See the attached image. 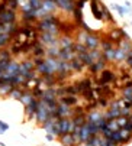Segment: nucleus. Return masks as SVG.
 Returning <instances> with one entry per match:
<instances>
[{
	"mask_svg": "<svg viewBox=\"0 0 132 146\" xmlns=\"http://www.w3.org/2000/svg\"><path fill=\"white\" fill-rule=\"evenodd\" d=\"M111 9L115 10V12H118V15L122 16V17L132 15V9H128L126 6H122V5H118V3H112V5H111Z\"/></svg>",
	"mask_w": 132,
	"mask_h": 146,
	"instance_id": "f3484780",
	"label": "nucleus"
},
{
	"mask_svg": "<svg viewBox=\"0 0 132 146\" xmlns=\"http://www.w3.org/2000/svg\"><path fill=\"white\" fill-rule=\"evenodd\" d=\"M129 120H131V121H132V113H131V117H129Z\"/></svg>",
	"mask_w": 132,
	"mask_h": 146,
	"instance_id": "de8ad7c7",
	"label": "nucleus"
},
{
	"mask_svg": "<svg viewBox=\"0 0 132 146\" xmlns=\"http://www.w3.org/2000/svg\"><path fill=\"white\" fill-rule=\"evenodd\" d=\"M0 129H2L3 132H7V130L10 129L9 123H6V121H3V120H0Z\"/></svg>",
	"mask_w": 132,
	"mask_h": 146,
	"instance_id": "58836bf2",
	"label": "nucleus"
},
{
	"mask_svg": "<svg viewBox=\"0 0 132 146\" xmlns=\"http://www.w3.org/2000/svg\"><path fill=\"white\" fill-rule=\"evenodd\" d=\"M28 3H29V6L32 7V9H39L41 6H42V0H28Z\"/></svg>",
	"mask_w": 132,
	"mask_h": 146,
	"instance_id": "e433bc0d",
	"label": "nucleus"
},
{
	"mask_svg": "<svg viewBox=\"0 0 132 146\" xmlns=\"http://www.w3.org/2000/svg\"><path fill=\"white\" fill-rule=\"evenodd\" d=\"M74 86L77 87V90H78V96H80L84 90L93 88V80H92L90 77H87V78H83V80H78L77 82H74Z\"/></svg>",
	"mask_w": 132,
	"mask_h": 146,
	"instance_id": "9b49d317",
	"label": "nucleus"
},
{
	"mask_svg": "<svg viewBox=\"0 0 132 146\" xmlns=\"http://www.w3.org/2000/svg\"><path fill=\"white\" fill-rule=\"evenodd\" d=\"M116 121H118V124H119V127L122 129L125 124L129 121V117H126V116H119V117L116 119Z\"/></svg>",
	"mask_w": 132,
	"mask_h": 146,
	"instance_id": "4c0bfd02",
	"label": "nucleus"
},
{
	"mask_svg": "<svg viewBox=\"0 0 132 146\" xmlns=\"http://www.w3.org/2000/svg\"><path fill=\"white\" fill-rule=\"evenodd\" d=\"M70 65H71V70H73V72H81L83 71V68L86 67L83 62L80 61V58L78 56H76V58H73L71 61H70Z\"/></svg>",
	"mask_w": 132,
	"mask_h": 146,
	"instance_id": "aec40b11",
	"label": "nucleus"
},
{
	"mask_svg": "<svg viewBox=\"0 0 132 146\" xmlns=\"http://www.w3.org/2000/svg\"><path fill=\"white\" fill-rule=\"evenodd\" d=\"M12 90H13V86H10V84L2 86V87H0V97H9Z\"/></svg>",
	"mask_w": 132,
	"mask_h": 146,
	"instance_id": "c756f323",
	"label": "nucleus"
},
{
	"mask_svg": "<svg viewBox=\"0 0 132 146\" xmlns=\"http://www.w3.org/2000/svg\"><path fill=\"white\" fill-rule=\"evenodd\" d=\"M20 17H22V20H23V23H34V22H36V20L39 19L38 17V10L32 9V7L22 10L20 12Z\"/></svg>",
	"mask_w": 132,
	"mask_h": 146,
	"instance_id": "423d86ee",
	"label": "nucleus"
},
{
	"mask_svg": "<svg viewBox=\"0 0 132 146\" xmlns=\"http://www.w3.org/2000/svg\"><path fill=\"white\" fill-rule=\"evenodd\" d=\"M129 25H131V26H132V22H131V23H129Z\"/></svg>",
	"mask_w": 132,
	"mask_h": 146,
	"instance_id": "8fccbe9b",
	"label": "nucleus"
},
{
	"mask_svg": "<svg viewBox=\"0 0 132 146\" xmlns=\"http://www.w3.org/2000/svg\"><path fill=\"white\" fill-rule=\"evenodd\" d=\"M45 139H47L50 143H52V142L55 140V136H54V135H51V133H47V135H45Z\"/></svg>",
	"mask_w": 132,
	"mask_h": 146,
	"instance_id": "79ce46f5",
	"label": "nucleus"
},
{
	"mask_svg": "<svg viewBox=\"0 0 132 146\" xmlns=\"http://www.w3.org/2000/svg\"><path fill=\"white\" fill-rule=\"evenodd\" d=\"M38 146H45V145H38Z\"/></svg>",
	"mask_w": 132,
	"mask_h": 146,
	"instance_id": "09e8293b",
	"label": "nucleus"
},
{
	"mask_svg": "<svg viewBox=\"0 0 132 146\" xmlns=\"http://www.w3.org/2000/svg\"><path fill=\"white\" fill-rule=\"evenodd\" d=\"M123 6H126L128 9H132V3L129 2V0H125V2H123Z\"/></svg>",
	"mask_w": 132,
	"mask_h": 146,
	"instance_id": "37998d69",
	"label": "nucleus"
},
{
	"mask_svg": "<svg viewBox=\"0 0 132 146\" xmlns=\"http://www.w3.org/2000/svg\"><path fill=\"white\" fill-rule=\"evenodd\" d=\"M122 98L132 103V87H122Z\"/></svg>",
	"mask_w": 132,
	"mask_h": 146,
	"instance_id": "cd10ccee",
	"label": "nucleus"
},
{
	"mask_svg": "<svg viewBox=\"0 0 132 146\" xmlns=\"http://www.w3.org/2000/svg\"><path fill=\"white\" fill-rule=\"evenodd\" d=\"M0 146H7L6 143H3V142H0Z\"/></svg>",
	"mask_w": 132,
	"mask_h": 146,
	"instance_id": "a18cd8bd",
	"label": "nucleus"
},
{
	"mask_svg": "<svg viewBox=\"0 0 132 146\" xmlns=\"http://www.w3.org/2000/svg\"><path fill=\"white\" fill-rule=\"evenodd\" d=\"M73 16H74V20H76V25H80L83 22V9L76 7L73 10Z\"/></svg>",
	"mask_w": 132,
	"mask_h": 146,
	"instance_id": "c85d7f7f",
	"label": "nucleus"
},
{
	"mask_svg": "<svg viewBox=\"0 0 132 146\" xmlns=\"http://www.w3.org/2000/svg\"><path fill=\"white\" fill-rule=\"evenodd\" d=\"M128 52H125L122 48L116 46V58H115V62H118V64H121V62H125L126 58H128Z\"/></svg>",
	"mask_w": 132,
	"mask_h": 146,
	"instance_id": "5701e85b",
	"label": "nucleus"
},
{
	"mask_svg": "<svg viewBox=\"0 0 132 146\" xmlns=\"http://www.w3.org/2000/svg\"><path fill=\"white\" fill-rule=\"evenodd\" d=\"M96 81H97V84H99V86L105 87V86L112 84V82H116V81H118V77H116V74H115L112 70L105 68V70L99 74V78H97Z\"/></svg>",
	"mask_w": 132,
	"mask_h": 146,
	"instance_id": "f03ea898",
	"label": "nucleus"
},
{
	"mask_svg": "<svg viewBox=\"0 0 132 146\" xmlns=\"http://www.w3.org/2000/svg\"><path fill=\"white\" fill-rule=\"evenodd\" d=\"M58 39H60V35H55V33H51V32H41L39 33V38H38L39 42H42L45 46L60 45L58 44Z\"/></svg>",
	"mask_w": 132,
	"mask_h": 146,
	"instance_id": "20e7f679",
	"label": "nucleus"
},
{
	"mask_svg": "<svg viewBox=\"0 0 132 146\" xmlns=\"http://www.w3.org/2000/svg\"><path fill=\"white\" fill-rule=\"evenodd\" d=\"M52 116H51V113H50V110H48V107H47V104L44 103V101H41L39 103V107H38V111H36V114H35V121H36V124L38 126H42L44 123H45L47 120H50Z\"/></svg>",
	"mask_w": 132,
	"mask_h": 146,
	"instance_id": "7ed1b4c3",
	"label": "nucleus"
},
{
	"mask_svg": "<svg viewBox=\"0 0 132 146\" xmlns=\"http://www.w3.org/2000/svg\"><path fill=\"white\" fill-rule=\"evenodd\" d=\"M19 72H20V62L13 59L5 70V77H15L19 75Z\"/></svg>",
	"mask_w": 132,
	"mask_h": 146,
	"instance_id": "f8f14e48",
	"label": "nucleus"
},
{
	"mask_svg": "<svg viewBox=\"0 0 132 146\" xmlns=\"http://www.w3.org/2000/svg\"><path fill=\"white\" fill-rule=\"evenodd\" d=\"M16 19H17V13L13 9H7L0 13V22L2 23H12V22H16Z\"/></svg>",
	"mask_w": 132,
	"mask_h": 146,
	"instance_id": "9d476101",
	"label": "nucleus"
},
{
	"mask_svg": "<svg viewBox=\"0 0 132 146\" xmlns=\"http://www.w3.org/2000/svg\"><path fill=\"white\" fill-rule=\"evenodd\" d=\"M0 59H13V55H12V52L7 46L0 48Z\"/></svg>",
	"mask_w": 132,
	"mask_h": 146,
	"instance_id": "2f4dec72",
	"label": "nucleus"
},
{
	"mask_svg": "<svg viewBox=\"0 0 132 146\" xmlns=\"http://www.w3.org/2000/svg\"><path fill=\"white\" fill-rule=\"evenodd\" d=\"M94 146H106V137L102 135H97L94 140Z\"/></svg>",
	"mask_w": 132,
	"mask_h": 146,
	"instance_id": "c9c22d12",
	"label": "nucleus"
},
{
	"mask_svg": "<svg viewBox=\"0 0 132 146\" xmlns=\"http://www.w3.org/2000/svg\"><path fill=\"white\" fill-rule=\"evenodd\" d=\"M99 6H100V10H102V15H103V22H111V23L115 25L116 22H115V19L112 16V12L109 10V7L103 2H100V0H99Z\"/></svg>",
	"mask_w": 132,
	"mask_h": 146,
	"instance_id": "2eb2a0df",
	"label": "nucleus"
},
{
	"mask_svg": "<svg viewBox=\"0 0 132 146\" xmlns=\"http://www.w3.org/2000/svg\"><path fill=\"white\" fill-rule=\"evenodd\" d=\"M106 65H107V61L105 59V56H102L100 59H97L94 64H92V65L89 67V72H90L92 75H99V74L106 68Z\"/></svg>",
	"mask_w": 132,
	"mask_h": 146,
	"instance_id": "6e6552de",
	"label": "nucleus"
},
{
	"mask_svg": "<svg viewBox=\"0 0 132 146\" xmlns=\"http://www.w3.org/2000/svg\"><path fill=\"white\" fill-rule=\"evenodd\" d=\"M112 48H115V44L112 42L111 39H102V42H100V49L105 52V51H107V49H112Z\"/></svg>",
	"mask_w": 132,
	"mask_h": 146,
	"instance_id": "bb28decb",
	"label": "nucleus"
},
{
	"mask_svg": "<svg viewBox=\"0 0 132 146\" xmlns=\"http://www.w3.org/2000/svg\"><path fill=\"white\" fill-rule=\"evenodd\" d=\"M103 56L107 62H115V58H116V46L112 48V49H107L103 52Z\"/></svg>",
	"mask_w": 132,
	"mask_h": 146,
	"instance_id": "a878e982",
	"label": "nucleus"
},
{
	"mask_svg": "<svg viewBox=\"0 0 132 146\" xmlns=\"http://www.w3.org/2000/svg\"><path fill=\"white\" fill-rule=\"evenodd\" d=\"M106 146H122V145H119V143L113 142L112 139H106Z\"/></svg>",
	"mask_w": 132,
	"mask_h": 146,
	"instance_id": "ea45409f",
	"label": "nucleus"
},
{
	"mask_svg": "<svg viewBox=\"0 0 132 146\" xmlns=\"http://www.w3.org/2000/svg\"><path fill=\"white\" fill-rule=\"evenodd\" d=\"M97 103H99V109H106V110L109 107V104H111V101H109L107 97H99Z\"/></svg>",
	"mask_w": 132,
	"mask_h": 146,
	"instance_id": "72a5a7b5",
	"label": "nucleus"
},
{
	"mask_svg": "<svg viewBox=\"0 0 132 146\" xmlns=\"http://www.w3.org/2000/svg\"><path fill=\"white\" fill-rule=\"evenodd\" d=\"M87 114V113H86ZM86 114H81V116H74V117H71V120H73V123H74V126H83V124L87 121V119H86Z\"/></svg>",
	"mask_w": 132,
	"mask_h": 146,
	"instance_id": "7c9ffc66",
	"label": "nucleus"
},
{
	"mask_svg": "<svg viewBox=\"0 0 132 146\" xmlns=\"http://www.w3.org/2000/svg\"><path fill=\"white\" fill-rule=\"evenodd\" d=\"M58 101L74 107V106H77V104H78V96H64V97L58 98Z\"/></svg>",
	"mask_w": 132,
	"mask_h": 146,
	"instance_id": "6ab92c4d",
	"label": "nucleus"
},
{
	"mask_svg": "<svg viewBox=\"0 0 132 146\" xmlns=\"http://www.w3.org/2000/svg\"><path fill=\"white\" fill-rule=\"evenodd\" d=\"M84 2H89V0H84Z\"/></svg>",
	"mask_w": 132,
	"mask_h": 146,
	"instance_id": "3c124183",
	"label": "nucleus"
},
{
	"mask_svg": "<svg viewBox=\"0 0 132 146\" xmlns=\"http://www.w3.org/2000/svg\"><path fill=\"white\" fill-rule=\"evenodd\" d=\"M60 142H61V146H77L78 145V139L73 132L60 136Z\"/></svg>",
	"mask_w": 132,
	"mask_h": 146,
	"instance_id": "1a4fd4ad",
	"label": "nucleus"
},
{
	"mask_svg": "<svg viewBox=\"0 0 132 146\" xmlns=\"http://www.w3.org/2000/svg\"><path fill=\"white\" fill-rule=\"evenodd\" d=\"M12 35L9 33H5V32H0V48H6L7 44H12Z\"/></svg>",
	"mask_w": 132,
	"mask_h": 146,
	"instance_id": "412c9836",
	"label": "nucleus"
},
{
	"mask_svg": "<svg viewBox=\"0 0 132 146\" xmlns=\"http://www.w3.org/2000/svg\"><path fill=\"white\" fill-rule=\"evenodd\" d=\"M111 139H112L113 142H116V143L122 145V129H119V130H115V132L112 133Z\"/></svg>",
	"mask_w": 132,
	"mask_h": 146,
	"instance_id": "473e14b6",
	"label": "nucleus"
},
{
	"mask_svg": "<svg viewBox=\"0 0 132 146\" xmlns=\"http://www.w3.org/2000/svg\"><path fill=\"white\" fill-rule=\"evenodd\" d=\"M36 67H35V64H34V59H25V61H22L20 62V75H23V78H25V75L29 72V71H34Z\"/></svg>",
	"mask_w": 132,
	"mask_h": 146,
	"instance_id": "ddd939ff",
	"label": "nucleus"
},
{
	"mask_svg": "<svg viewBox=\"0 0 132 146\" xmlns=\"http://www.w3.org/2000/svg\"><path fill=\"white\" fill-rule=\"evenodd\" d=\"M60 119L61 117H73V107L68 106V104H64V103H60L58 104V110H57Z\"/></svg>",
	"mask_w": 132,
	"mask_h": 146,
	"instance_id": "dca6fc26",
	"label": "nucleus"
},
{
	"mask_svg": "<svg viewBox=\"0 0 132 146\" xmlns=\"http://www.w3.org/2000/svg\"><path fill=\"white\" fill-rule=\"evenodd\" d=\"M3 75H5V68L0 65V77H3Z\"/></svg>",
	"mask_w": 132,
	"mask_h": 146,
	"instance_id": "c03bdc74",
	"label": "nucleus"
},
{
	"mask_svg": "<svg viewBox=\"0 0 132 146\" xmlns=\"http://www.w3.org/2000/svg\"><path fill=\"white\" fill-rule=\"evenodd\" d=\"M90 9H92L93 17L96 20H99V22H103V15H102V10L99 6V0H90Z\"/></svg>",
	"mask_w": 132,
	"mask_h": 146,
	"instance_id": "4468645a",
	"label": "nucleus"
},
{
	"mask_svg": "<svg viewBox=\"0 0 132 146\" xmlns=\"http://www.w3.org/2000/svg\"><path fill=\"white\" fill-rule=\"evenodd\" d=\"M60 51H61V46H60V45H51V46H47V56L58 58Z\"/></svg>",
	"mask_w": 132,
	"mask_h": 146,
	"instance_id": "393cba45",
	"label": "nucleus"
},
{
	"mask_svg": "<svg viewBox=\"0 0 132 146\" xmlns=\"http://www.w3.org/2000/svg\"><path fill=\"white\" fill-rule=\"evenodd\" d=\"M44 90H45V88H42L41 86H35L34 88H32V94H34V97L35 98H42V94H44Z\"/></svg>",
	"mask_w": 132,
	"mask_h": 146,
	"instance_id": "f704fd0d",
	"label": "nucleus"
},
{
	"mask_svg": "<svg viewBox=\"0 0 132 146\" xmlns=\"http://www.w3.org/2000/svg\"><path fill=\"white\" fill-rule=\"evenodd\" d=\"M34 98H35V97H34V94H32V90H25L23 96H22V98H20L19 101L23 104V107H25V106H28V104H29Z\"/></svg>",
	"mask_w": 132,
	"mask_h": 146,
	"instance_id": "4be33fe9",
	"label": "nucleus"
},
{
	"mask_svg": "<svg viewBox=\"0 0 132 146\" xmlns=\"http://www.w3.org/2000/svg\"><path fill=\"white\" fill-rule=\"evenodd\" d=\"M76 40L73 39L71 35H60V39H58V44L61 48H70L74 45Z\"/></svg>",
	"mask_w": 132,
	"mask_h": 146,
	"instance_id": "a211bd4d",
	"label": "nucleus"
},
{
	"mask_svg": "<svg viewBox=\"0 0 132 146\" xmlns=\"http://www.w3.org/2000/svg\"><path fill=\"white\" fill-rule=\"evenodd\" d=\"M39 103L41 100L39 98H34L28 106H25V116H26V121H31V120H35V114L38 111V107H39Z\"/></svg>",
	"mask_w": 132,
	"mask_h": 146,
	"instance_id": "39448f33",
	"label": "nucleus"
},
{
	"mask_svg": "<svg viewBox=\"0 0 132 146\" xmlns=\"http://www.w3.org/2000/svg\"><path fill=\"white\" fill-rule=\"evenodd\" d=\"M60 23H61V20L55 15H50L48 17L39 19V22L36 23V31L38 32H51V33H55V35H61L60 33Z\"/></svg>",
	"mask_w": 132,
	"mask_h": 146,
	"instance_id": "f257e3e1",
	"label": "nucleus"
},
{
	"mask_svg": "<svg viewBox=\"0 0 132 146\" xmlns=\"http://www.w3.org/2000/svg\"><path fill=\"white\" fill-rule=\"evenodd\" d=\"M23 93H25V90L22 88V87H13V90L10 91V98H13V100H20L22 98V96H23Z\"/></svg>",
	"mask_w": 132,
	"mask_h": 146,
	"instance_id": "b1692460",
	"label": "nucleus"
},
{
	"mask_svg": "<svg viewBox=\"0 0 132 146\" xmlns=\"http://www.w3.org/2000/svg\"><path fill=\"white\" fill-rule=\"evenodd\" d=\"M5 133H6V132H3L2 129H0V135H5Z\"/></svg>",
	"mask_w": 132,
	"mask_h": 146,
	"instance_id": "49530a36",
	"label": "nucleus"
},
{
	"mask_svg": "<svg viewBox=\"0 0 132 146\" xmlns=\"http://www.w3.org/2000/svg\"><path fill=\"white\" fill-rule=\"evenodd\" d=\"M58 123H60V130H61V136L62 135H65V133H71L73 130H74V123H73V120H71V117H61L60 120H58Z\"/></svg>",
	"mask_w": 132,
	"mask_h": 146,
	"instance_id": "0eeeda50",
	"label": "nucleus"
},
{
	"mask_svg": "<svg viewBox=\"0 0 132 146\" xmlns=\"http://www.w3.org/2000/svg\"><path fill=\"white\" fill-rule=\"evenodd\" d=\"M86 3H87V2H84V0H77V2H76V7H78V9H83Z\"/></svg>",
	"mask_w": 132,
	"mask_h": 146,
	"instance_id": "a19ab883",
	"label": "nucleus"
}]
</instances>
